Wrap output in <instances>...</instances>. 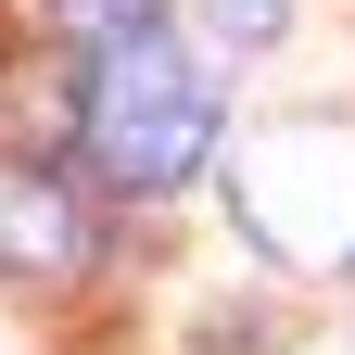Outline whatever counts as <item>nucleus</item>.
Masks as SVG:
<instances>
[{
	"mask_svg": "<svg viewBox=\"0 0 355 355\" xmlns=\"http://www.w3.org/2000/svg\"><path fill=\"white\" fill-rule=\"evenodd\" d=\"M64 26L89 38V51H114V38H153L165 26V0H64Z\"/></svg>",
	"mask_w": 355,
	"mask_h": 355,
	"instance_id": "20e7f679",
	"label": "nucleus"
},
{
	"mask_svg": "<svg viewBox=\"0 0 355 355\" xmlns=\"http://www.w3.org/2000/svg\"><path fill=\"white\" fill-rule=\"evenodd\" d=\"M203 13H216V38H266V26H279V0H203Z\"/></svg>",
	"mask_w": 355,
	"mask_h": 355,
	"instance_id": "39448f33",
	"label": "nucleus"
},
{
	"mask_svg": "<svg viewBox=\"0 0 355 355\" xmlns=\"http://www.w3.org/2000/svg\"><path fill=\"white\" fill-rule=\"evenodd\" d=\"M229 203L279 266H355V127H266V140H241Z\"/></svg>",
	"mask_w": 355,
	"mask_h": 355,
	"instance_id": "f03ea898",
	"label": "nucleus"
},
{
	"mask_svg": "<svg viewBox=\"0 0 355 355\" xmlns=\"http://www.w3.org/2000/svg\"><path fill=\"white\" fill-rule=\"evenodd\" d=\"M216 153V76L178 51V38H114V51H89L76 76V165L114 178V191H178Z\"/></svg>",
	"mask_w": 355,
	"mask_h": 355,
	"instance_id": "f257e3e1",
	"label": "nucleus"
},
{
	"mask_svg": "<svg viewBox=\"0 0 355 355\" xmlns=\"http://www.w3.org/2000/svg\"><path fill=\"white\" fill-rule=\"evenodd\" d=\"M0 266H26V279H76L89 266V203L51 165H0Z\"/></svg>",
	"mask_w": 355,
	"mask_h": 355,
	"instance_id": "7ed1b4c3",
	"label": "nucleus"
}]
</instances>
